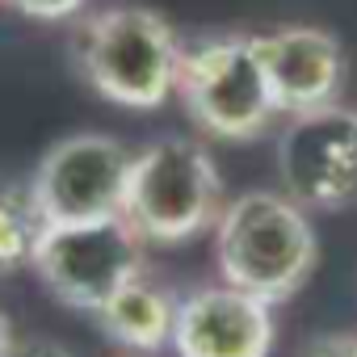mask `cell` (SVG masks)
I'll use <instances>...</instances> for the list:
<instances>
[{
  "mask_svg": "<svg viewBox=\"0 0 357 357\" xmlns=\"http://www.w3.org/2000/svg\"><path fill=\"white\" fill-rule=\"evenodd\" d=\"M215 257L227 286L273 307L311 278L319 240L307 211L282 190H248L223 206L215 223Z\"/></svg>",
  "mask_w": 357,
  "mask_h": 357,
  "instance_id": "cell-1",
  "label": "cell"
},
{
  "mask_svg": "<svg viewBox=\"0 0 357 357\" xmlns=\"http://www.w3.org/2000/svg\"><path fill=\"white\" fill-rule=\"evenodd\" d=\"M223 176L198 139L168 135L130 155L122 219L143 244H185L223 215Z\"/></svg>",
  "mask_w": 357,
  "mask_h": 357,
  "instance_id": "cell-2",
  "label": "cell"
},
{
  "mask_svg": "<svg viewBox=\"0 0 357 357\" xmlns=\"http://www.w3.org/2000/svg\"><path fill=\"white\" fill-rule=\"evenodd\" d=\"M181 38L147 5H109L93 13L76 43V63L93 93L122 109H160L176 93Z\"/></svg>",
  "mask_w": 357,
  "mask_h": 357,
  "instance_id": "cell-3",
  "label": "cell"
},
{
  "mask_svg": "<svg viewBox=\"0 0 357 357\" xmlns=\"http://www.w3.org/2000/svg\"><path fill=\"white\" fill-rule=\"evenodd\" d=\"M176 97L202 135L227 143L257 139L278 118L248 34H215L185 47L176 68Z\"/></svg>",
  "mask_w": 357,
  "mask_h": 357,
  "instance_id": "cell-4",
  "label": "cell"
},
{
  "mask_svg": "<svg viewBox=\"0 0 357 357\" xmlns=\"http://www.w3.org/2000/svg\"><path fill=\"white\" fill-rule=\"evenodd\" d=\"M143 248L147 244L118 215L97 223L43 227L30 265L59 303L97 315L122 286L143 278Z\"/></svg>",
  "mask_w": 357,
  "mask_h": 357,
  "instance_id": "cell-5",
  "label": "cell"
},
{
  "mask_svg": "<svg viewBox=\"0 0 357 357\" xmlns=\"http://www.w3.org/2000/svg\"><path fill=\"white\" fill-rule=\"evenodd\" d=\"M130 151L114 135H68L59 139L30 176V198L47 227L118 219L126 198Z\"/></svg>",
  "mask_w": 357,
  "mask_h": 357,
  "instance_id": "cell-6",
  "label": "cell"
},
{
  "mask_svg": "<svg viewBox=\"0 0 357 357\" xmlns=\"http://www.w3.org/2000/svg\"><path fill=\"white\" fill-rule=\"evenodd\" d=\"M282 194L303 211H336L357 198V109L328 105L290 118L278 139Z\"/></svg>",
  "mask_w": 357,
  "mask_h": 357,
  "instance_id": "cell-7",
  "label": "cell"
},
{
  "mask_svg": "<svg viewBox=\"0 0 357 357\" xmlns=\"http://www.w3.org/2000/svg\"><path fill=\"white\" fill-rule=\"evenodd\" d=\"M252 47L278 118H303L336 105L344 84V51L336 34L319 26H282L269 34H252Z\"/></svg>",
  "mask_w": 357,
  "mask_h": 357,
  "instance_id": "cell-8",
  "label": "cell"
},
{
  "mask_svg": "<svg viewBox=\"0 0 357 357\" xmlns=\"http://www.w3.org/2000/svg\"><path fill=\"white\" fill-rule=\"evenodd\" d=\"M273 336V307L227 282L176 298V357H269Z\"/></svg>",
  "mask_w": 357,
  "mask_h": 357,
  "instance_id": "cell-9",
  "label": "cell"
},
{
  "mask_svg": "<svg viewBox=\"0 0 357 357\" xmlns=\"http://www.w3.org/2000/svg\"><path fill=\"white\" fill-rule=\"evenodd\" d=\"M172 319H176V303L143 278L122 286L97 311L101 332L130 353H160L164 344H172Z\"/></svg>",
  "mask_w": 357,
  "mask_h": 357,
  "instance_id": "cell-10",
  "label": "cell"
},
{
  "mask_svg": "<svg viewBox=\"0 0 357 357\" xmlns=\"http://www.w3.org/2000/svg\"><path fill=\"white\" fill-rule=\"evenodd\" d=\"M43 227L47 223L30 198V185H0V269L30 265Z\"/></svg>",
  "mask_w": 357,
  "mask_h": 357,
  "instance_id": "cell-11",
  "label": "cell"
},
{
  "mask_svg": "<svg viewBox=\"0 0 357 357\" xmlns=\"http://www.w3.org/2000/svg\"><path fill=\"white\" fill-rule=\"evenodd\" d=\"M0 5H9L30 22H68L89 9V0H0Z\"/></svg>",
  "mask_w": 357,
  "mask_h": 357,
  "instance_id": "cell-12",
  "label": "cell"
},
{
  "mask_svg": "<svg viewBox=\"0 0 357 357\" xmlns=\"http://www.w3.org/2000/svg\"><path fill=\"white\" fill-rule=\"evenodd\" d=\"M307 357H357V332H328L307 349Z\"/></svg>",
  "mask_w": 357,
  "mask_h": 357,
  "instance_id": "cell-13",
  "label": "cell"
},
{
  "mask_svg": "<svg viewBox=\"0 0 357 357\" xmlns=\"http://www.w3.org/2000/svg\"><path fill=\"white\" fill-rule=\"evenodd\" d=\"M0 357H9V332H5V319H0Z\"/></svg>",
  "mask_w": 357,
  "mask_h": 357,
  "instance_id": "cell-14",
  "label": "cell"
},
{
  "mask_svg": "<svg viewBox=\"0 0 357 357\" xmlns=\"http://www.w3.org/2000/svg\"><path fill=\"white\" fill-rule=\"evenodd\" d=\"M26 357H68V353H59V349H34V353H26Z\"/></svg>",
  "mask_w": 357,
  "mask_h": 357,
  "instance_id": "cell-15",
  "label": "cell"
}]
</instances>
